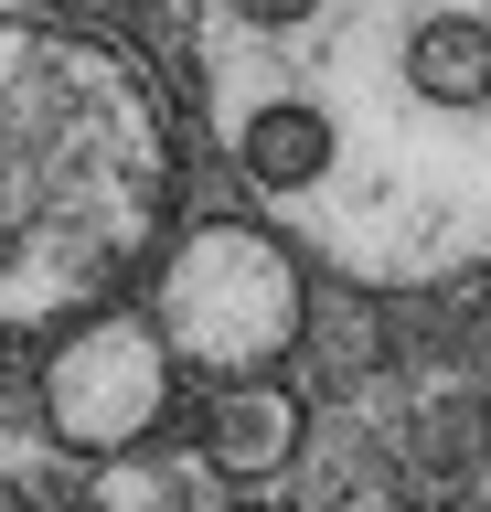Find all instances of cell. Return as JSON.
<instances>
[{"mask_svg": "<svg viewBox=\"0 0 491 512\" xmlns=\"http://www.w3.org/2000/svg\"><path fill=\"white\" fill-rule=\"evenodd\" d=\"M299 438H310V416L278 374H235L203 406V470H225V480H278L299 459Z\"/></svg>", "mask_w": 491, "mask_h": 512, "instance_id": "obj_5", "label": "cell"}, {"mask_svg": "<svg viewBox=\"0 0 491 512\" xmlns=\"http://www.w3.org/2000/svg\"><path fill=\"white\" fill-rule=\"evenodd\" d=\"M310 320V278H299V246L267 235L246 214L193 224L182 246L161 256V288H150V331H161L171 363L193 374H267L278 352L299 342Z\"/></svg>", "mask_w": 491, "mask_h": 512, "instance_id": "obj_3", "label": "cell"}, {"mask_svg": "<svg viewBox=\"0 0 491 512\" xmlns=\"http://www.w3.org/2000/svg\"><path fill=\"white\" fill-rule=\"evenodd\" d=\"M214 150L353 288L491 267V0H193Z\"/></svg>", "mask_w": 491, "mask_h": 512, "instance_id": "obj_1", "label": "cell"}, {"mask_svg": "<svg viewBox=\"0 0 491 512\" xmlns=\"http://www.w3.org/2000/svg\"><path fill=\"white\" fill-rule=\"evenodd\" d=\"M417 512H459V502H417Z\"/></svg>", "mask_w": 491, "mask_h": 512, "instance_id": "obj_7", "label": "cell"}, {"mask_svg": "<svg viewBox=\"0 0 491 512\" xmlns=\"http://www.w3.org/2000/svg\"><path fill=\"white\" fill-rule=\"evenodd\" d=\"M171 128L139 64L0 22V331L97 310L161 235Z\"/></svg>", "mask_w": 491, "mask_h": 512, "instance_id": "obj_2", "label": "cell"}, {"mask_svg": "<svg viewBox=\"0 0 491 512\" xmlns=\"http://www.w3.org/2000/svg\"><path fill=\"white\" fill-rule=\"evenodd\" d=\"M171 374H182V363L161 352L150 310L97 299V310H75L65 342L43 352V427H54V448H75V459H118V448H139L171 416Z\"/></svg>", "mask_w": 491, "mask_h": 512, "instance_id": "obj_4", "label": "cell"}, {"mask_svg": "<svg viewBox=\"0 0 491 512\" xmlns=\"http://www.w3.org/2000/svg\"><path fill=\"white\" fill-rule=\"evenodd\" d=\"M171 480L139 459V448H118V459H97V512H161Z\"/></svg>", "mask_w": 491, "mask_h": 512, "instance_id": "obj_6", "label": "cell"}]
</instances>
